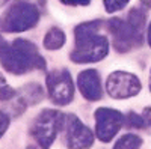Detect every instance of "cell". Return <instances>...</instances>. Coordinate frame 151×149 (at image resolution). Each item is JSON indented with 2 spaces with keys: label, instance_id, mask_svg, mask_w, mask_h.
Masks as SVG:
<instances>
[{
  "label": "cell",
  "instance_id": "6da1fadb",
  "mask_svg": "<svg viewBox=\"0 0 151 149\" xmlns=\"http://www.w3.org/2000/svg\"><path fill=\"white\" fill-rule=\"evenodd\" d=\"M101 21H88L76 27V47L70 57L74 63H91L98 62L107 56L109 41L98 30Z\"/></svg>",
  "mask_w": 151,
  "mask_h": 149
},
{
  "label": "cell",
  "instance_id": "7a4b0ae2",
  "mask_svg": "<svg viewBox=\"0 0 151 149\" xmlns=\"http://www.w3.org/2000/svg\"><path fill=\"white\" fill-rule=\"evenodd\" d=\"M2 66L12 74H26L33 69H45V60L38 53L35 44L26 39H15L11 45H6L0 54Z\"/></svg>",
  "mask_w": 151,
  "mask_h": 149
},
{
  "label": "cell",
  "instance_id": "3957f363",
  "mask_svg": "<svg viewBox=\"0 0 151 149\" xmlns=\"http://www.w3.org/2000/svg\"><path fill=\"white\" fill-rule=\"evenodd\" d=\"M38 20H40V11L33 3L27 0H17L0 18V30L12 33L24 32L35 27Z\"/></svg>",
  "mask_w": 151,
  "mask_h": 149
},
{
  "label": "cell",
  "instance_id": "277c9868",
  "mask_svg": "<svg viewBox=\"0 0 151 149\" xmlns=\"http://www.w3.org/2000/svg\"><path fill=\"white\" fill-rule=\"evenodd\" d=\"M64 125H65V116L60 111L52 108L42 110L33 120L30 134L41 149H48Z\"/></svg>",
  "mask_w": 151,
  "mask_h": 149
},
{
  "label": "cell",
  "instance_id": "5b68a950",
  "mask_svg": "<svg viewBox=\"0 0 151 149\" xmlns=\"http://www.w3.org/2000/svg\"><path fill=\"white\" fill-rule=\"evenodd\" d=\"M107 29L112 35L113 47L119 53H127L144 44L142 32L136 30L129 21L125 23L119 18H112L107 21Z\"/></svg>",
  "mask_w": 151,
  "mask_h": 149
},
{
  "label": "cell",
  "instance_id": "8992f818",
  "mask_svg": "<svg viewBox=\"0 0 151 149\" xmlns=\"http://www.w3.org/2000/svg\"><path fill=\"white\" fill-rule=\"evenodd\" d=\"M47 92L56 106H67L74 98V86L67 69H56L47 76Z\"/></svg>",
  "mask_w": 151,
  "mask_h": 149
},
{
  "label": "cell",
  "instance_id": "52a82bcc",
  "mask_svg": "<svg viewBox=\"0 0 151 149\" xmlns=\"http://www.w3.org/2000/svg\"><path fill=\"white\" fill-rule=\"evenodd\" d=\"M141 81L134 74L124 72V71H115L107 77L106 81V91L112 98L124 99L132 98L139 93L141 91Z\"/></svg>",
  "mask_w": 151,
  "mask_h": 149
},
{
  "label": "cell",
  "instance_id": "ba28073f",
  "mask_svg": "<svg viewBox=\"0 0 151 149\" xmlns=\"http://www.w3.org/2000/svg\"><path fill=\"white\" fill-rule=\"evenodd\" d=\"M124 123V116L118 110L101 107L95 110V135L101 142H110Z\"/></svg>",
  "mask_w": 151,
  "mask_h": 149
},
{
  "label": "cell",
  "instance_id": "9c48e42d",
  "mask_svg": "<svg viewBox=\"0 0 151 149\" xmlns=\"http://www.w3.org/2000/svg\"><path fill=\"white\" fill-rule=\"evenodd\" d=\"M65 143L68 149H88L94 143V134L76 115L65 116Z\"/></svg>",
  "mask_w": 151,
  "mask_h": 149
},
{
  "label": "cell",
  "instance_id": "30bf717a",
  "mask_svg": "<svg viewBox=\"0 0 151 149\" xmlns=\"http://www.w3.org/2000/svg\"><path fill=\"white\" fill-rule=\"evenodd\" d=\"M77 84L82 95L88 101H98L103 96L101 80H100V76L95 69L82 71L77 77Z\"/></svg>",
  "mask_w": 151,
  "mask_h": 149
},
{
  "label": "cell",
  "instance_id": "8fae6325",
  "mask_svg": "<svg viewBox=\"0 0 151 149\" xmlns=\"http://www.w3.org/2000/svg\"><path fill=\"white\" fill-rule=\"evenodd\" d=\"M18 95L24 99L27 106L30 104H38L44 98V89L38 83H27L18 91Z\"/></svg>",
  "mask_w": 151,
  "mask_h": 149
},
{
  "label": "cell",
  "instance_id": "7c38bea8",
  "mask_svg": "<svg viewBox=\"0 0 151 149\" xmlns=\"http://www.w3.org/2000/svg\"><path fill=\"white\" fill-rule=\"evenodd\" d=\"M65 44V33L59 27H52L44 36V47L47 50H59Z\"/></svg>",
  "mask_w": 151,
  "mask_h": 149
},
{
  "label": "cell",
  "instance_id": "4fadbf2b",
  "mask_svg": "<svg viewBox=\"0 0 151 149\" xmlns=\"http://www.w3.org/2000/svg\"><path fill=\"white\" fill-rule=\"evenodd\" d=\"M142 145V139L136 134H125L115 143L113 149H139Z\"/></svg>",
  "mask_w": 151,
  "mask_h": 149
},
{
  "label": "cell",
  "instance_id": "5bb4252c",
  "mask_svg": "<svg viewBox=\"0 0 151 149\" xmlns=\"http://www.w3.org/2000/svg\"><path fill=\"white\" fill-rule=\"evenodd\" d=\"M127 21L132 24V26L139 30V32H144V27H145V14L141 11V9H132L130 14H129V18Z\"/></svg>",
  "mask_w": 151,
  "mask_h": 149
},
{
  "label": "cell",
  "instance_id": "9a60e30c",
  "mask_svg": "<svg viewBox=\"0 0 151 149\" xmlns=\"http://www.w3.org/2000/svg\"><path fill=\"white\" fill-rule=\"evenodd\" d=\"M127 127L129 128H136V130H142L144 128V119L141 115L130 111L127 115Z\"/></svg>",
  "mask_w": 151,
  "mask_h": 149
},
{
  "label": "cell",
  "instance_id": "2e32d148",
  "mask_svg": "<svg viewBox=\"0 0 151 149\" xmlns=\"http://www.w3.org/2000/svg\"><path fill=\"white\" fill-rule=\"evenodd\" d=\"M130 0H103L104 3V8L107 12H116V11H121L122 8H125Z\"/></svg>",
  "mask_w": 151,
  "mask_h": 149
},
{
  "label": "cell",
  "instance_id": "e0dca14e",
  "mask_svg": "<svg viewBox=\"0 0 151 149\" xmlns=\"http://www.w3.org/2000/svg\"><path fill=\"white\" fill-rule=\"evenodd\" d=\"M9 123H11L9 116L5 113L3 110H0V137H3V134L6 133V130L9 127Z\"/></svg>",
  "mask_w": 151,
  "mask_h": 149
},
{
  "label": "cell",
  "instance_id": "ac0fdd59",
  "mask_svg": "<svg viewBox=\"0 0 151 149\" xmlns=\"http://www.w3.org/2000/svg\"><path fill=\"white\" fill-rule=\"evenodd\" d=\"M141 116L144 119V128L151 131V107H147L141 113Z\"/></svg>",
  "mask_w": 151,
  "mask_h": 149
},
{
  "label": "cell",
  "instance_id": "d6986e66",
  "mask_svg": "<svg viewBox=\"0 0 151 149\" xmlns=\"http://www.w3.org/2000/svg\"><path fill=\"white\" fill-rule=\"evenodd\" d=\"M65 5H71V6H86L91 3V0H60Z\"/></svg>",
  "mask_w": 151,
  "mask_h": 149
},
{
  "label": "cell",
  "instance_id": "ffe728a7",
  "mask_svg": "<svg viewBox=\"0 0 151 149\" xmlns=\"http://www.w3.org/2000/svg\"><path fill=\"white\" fill-rule=\"evenodd\" d=\"M8 44L5 42V39L2 38V36H0V54H2L3 53V50H5V47H6Z\"/></svg>",
  "mask_w": 151,
  "mask_h": 149
},
{
  "label": "cell",
  "instance_id": "44dd1931",
  "mask_svg": "<svg viewBox=\"0 0 151 149\" xmlns=\"http://www.w3.org/2000/svg\"><path fill=\"white\" fill-rule=\"evenodd\" d=\"M5 86H8V84H6V80L3 78V76H0V91H2Z\"/></svg>",
  "mask_w": 151,
  "mask_h": 149
},
{
  "label": "cell",
  "instance_id": "7402d4cb",
  "mask_svg": "<svg viewBox=\"0 0 151 149\" xmlns=\"http://www.w3.org/2000/svg\"><path fill=\"white\" fill-rule=\"evenodd\" d=\"M141 2L145 8H151V0H141Z\"/></svg>",
  "mask_w": 151,
  "mask_h": 149
},
{
  "label": "cell",
  "instance_id": "603a6c76",
  "mask_svg": "<svg viewBox=\"0 0 151 149\" xmlns=\"http://www.w3.org/2000/svg\"><path fill=\"white\" fill-rule=\"evenodd\" d=\"M148 44L151 47V23H150V27H148Z\"/></svg>",
  "mask_w": 151,
  "mask_h": 149
},
{
  "label": "cell",
  "instance_id": "cb8c5ba5",
  "mask_svg": "<svg viewBox=\"0 0 151 149\" xmlns=\"http://www.w3.org/2000/svg\"><path fill=\"white\" fill-rule=\"evenodd\" d=\"M8 2H9V0H0V8H2L3 5H6Z\"/></svg>",
  "mask_w": 151,
  "mask_h": 149
},
{
  "label": "cell",
  "instance_id": "d4e9b609",
  "mask_svg": "<svg viewBox=\"0 0 151 149\" xmlns=\"http://www.w3.org/2000/svg\"><path fill=\"white\" fill-rule=\"evenodd\" d=\"M26 149H36L35 146H29V148H26Z\"/></svg>",
  "mask_w": 151,
  "mask_h": 149
},
{
  "label": "cell",
  "instance_id": "484cf974",
  "mask_svg": "<svg viewBox=\"0 0 151 149\" xmlns=\"http://www.w3.org/2000/svg\"><path fill=\"white\" fill-rule=\"evenodd\" d=\"M150 91H151V76H150Z\"/></svg>",
  "mask_w": 151,
  "mask_h": 149
}]
</instances>
